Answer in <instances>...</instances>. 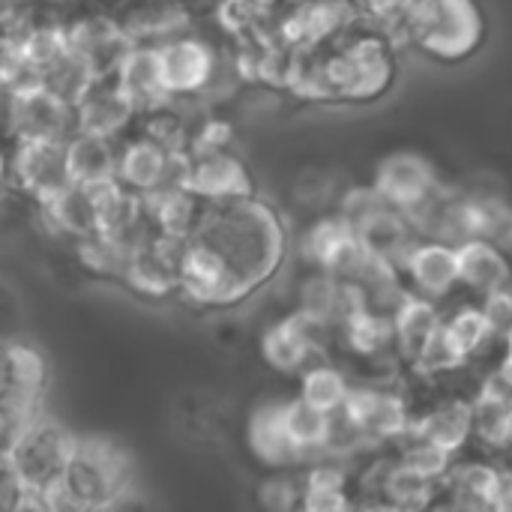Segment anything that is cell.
<instances>
[{"instance_id": "1", "label": "cell", "mask_w": 512, "mask_h": 512, "mask_svg": "<svg viewBox=\"0 0 512 512\" xmlns=\"http://www.w3.org/2000/svg\"><path fill=\"white\" fill-rule=\"evenodd\" d=\"M399 33L441 63H459L486 42V15L477 0H408Z\"/></svg>"}, {"instance_id": "2", "label": "cell", "mask_w": 512, "mask_h": 512, "mask_svg": "<svg viewBox=\"0 0 512 512\" xmlns=\"http://www.w3.org/2000/svg\"><path fill=\"white\" fill-rule=\"evenodd\" d=\"M372 186L399 213H411L417 204H423L429 195H435L441 189L438 171L432 168V162L420 153H411V150L387 156L378 165Z\"/></svg>"}, {"instance_id": "3", "label": "cell", "mask_w": 512, "mask_h": 512, "mask_svg": "<svg viewBox=\"0 0 512 512\" xmlns=\"http://www.w3.org/2000/svg\"><path fill=\"white\" fill-rule=\"evenodd\" d=\"M327 321L297 309L291 318L279 321L276 327H270L261 339V354L264 360L279 369V372H297L303 369L321 348L327 339Z\"/></svg>"}, {"instance_id": "4", "label": "cell", "mask_w": 512, "mask_h": 512, "mask_svg": "<svg viewBox=\"0 0 512 512\" xmlns=\"http://www.w3.org/2000/svg\"><path fill=\"white\" fill-rule=\"evenodd\" d=\"M402 270L408 273L411 288L423 297H432V300H441L456 285H462L459 249L441 237H429L423 243L414 240V246L408 249V255L402 261Z\"/></svg>"}, {"instance_id": "5", "label": "cell", "mask_w": 512, "mask_h": 512, "mask_svg": "<svg viewBox=\"0 0 512 512\" xmlns=\"http://www.w3.org/2000/svg\"><path fill=\"white\" fill-rule=\"evenodd\" d=\"M12 120L24 141H60V135L75 126V108L57 90L33 87L18 93Z\"/></svg>"}, {"instance_id": "6", "label": "cell", "mask_w": 512, "mask_h": 512, "mask_svg": "<svg viewBox=\"0 0 512 512\" xmlns=\"http://www.w3.org/2000/svg\"><path fill=\"white\" fill-rule=\"evenodd\" d=\"M183 186L195 198H213L222 204L252 195V180H249L246 165L222 150L201 153V159L195 165H189Z\"/></svg>"}, {"instance_id": "7", "label": "cell", "mask_w": 512, "mask_h": 512, "mask_svg": "<svg viewBox=\"0 0 512 512\" xmlns=\"http://www.w3.org/2000/svg\"><path fill=\"white\" fill-rule=\"evenodd\" d=\"M12 168L18 180L42 201H51L66 186H72L66 147H60V141H24Z\"/></svg>"}, {"instance_id": "8", "label": "cell", "mask_w": 512, "mask_h": 512, "mask_svg": "<svg viewBox=\"0 0 512 512\" xmlns=\"http://www.w3.org/2000/svg\"><path fill=\"white\" fill-rule=\"evenodd\" d=\"M213 69V51L198 39H177L159 48V72L165 93H195L210 84Z\"/></svg>"}, {"instance_id": "9", "label": "cell", "mask_w": 512, "mask_h": 512, "mask_svg": "<svg viewBox=\"0 0 512 512\" xmlns=\"http://www.w3.org/2000/svg\"><path fill=\"white\" fill-rule=\"evenodd\" d=\"M249 450L258 462L270 468H288L303 459V453L294 447L288 429H285V402H264L252 411L249 429Z\"/></svg>"}, {"instance_id": "10", "label": "cell", "mask_w": 512, "mask_h": 512, "mask_svg": "<svg viewBox=\"0 0 512 512\" xmlns=\"http://www.w3.org/2000/svg\"><path fill=\"white\" fill-rule=\"evenodd\" d=\"M135 102L126 96V90L114 81H90L84 93L75 102V126L78 132L93 135H114L132 114Z\"/></svg>"}, {"instance_id": "11", "label": "cell", "mask_w": 512, "mask_h": 512, "mask_svg": "<svg viewBox=\"0 0 512 512\" xmlns=\"http://www.w3.org/2000/svg\"><path fill=\"white\" fill-rule=\"evenodd\" d=\"M474 435V411L465 399H447L423 417H411L405 438H423L447 453H459Z\"/></svg>"}, {"instance_id": "12", "label": "cell", "mask_w": 512, "mask_h": 512, "mask_svg": "<svg viewBox=\"0 0 512 512\" xmlns=\"http://www.w3.org/2000/svg\"><path fill=\"white\" fill-rule=\"evenodd\" d=\"M456 249H459V276L465 288L486 294L492 288L512 282V261L504 249H498L495 240L468 237L456 243Z\"/></svg>"}, {"instance_id": "13", "label": "cell", "mask_w": 512, "mask_h": 512, "mask_svg": "<svg viewBox=\"0 0 512 512\" xmlns=\"http://www.w3.org/2000/svg\"><path fill=\"white\" fill-rule=\"evenodd\" d=\"M354 12L351 0H309L285 21V39L297 45H318L348 27Z\"/></svg>"}, {"instance_id": "14", "label": "cell", "mask_w": 512, "mask_h": 512, "mask_svg": "<svg viewBox=\"0 0 512 512\" xmlns=\"http://www.w3.org/2000/svg\"><path fill=\"white\" fill-rule=\"evenodd\" d=\"M441 312L432 297H423L417 291H405L399 306L393 309V333H396V348L414 360L423 345L441 330Z\"/></svg>"}, {"instance_id": "15", "label": "cell", "mask_w": 512, "mask_h": 512, "mask_svg": "<svg viewBox=\"0 0 512 512\" xmlns=\"http://www.w3.org/2000/svg\"><path fill=\"white\" fill-rule=\"evenodd\" d=\"M174 162V150L159 144L156 138H138L132 141L123 156H117V180H123L132 189L153 192L168 183Z\"/></svg>"}, {"instance_id": "16", "label": "cell", "mask_w": 512, "mask_h": 512, "mask_svg": "<svg viewBox=\"0 0 512 512\" xmlns=\"http://www.w3.org/2000/svg\"><path fill=\"white\" fill-rule=\"evenodd\" d=\"M66 165H69L72 183H93V180L117 177V156L111 153L108 135L78 132L66 144Z\"/></svg>"}, {"instance_id": "17", "label": "cell", "mask_w": 512, "mask_h": 512, "mask_svg": "<svg viewBox=\"0 0 512 512\" xmlns=\"http://www.w3.org/2000/svg\"><path fill=\"white\" fill-rule=\"evenodd\" d=\"M441 333L447 345L468 363L480 351H486L498 336L492 333V324L483 312V306H459L450 318L441 321Z\"/></svg>"}, {"instance_id": "18", "label": "cell", "mask_w": 512, "mask_h": 512, "mask_svg": "<svg viewBox=\"0 0 512 512\" xmlns=\"http://www.w3.org/2000/svg\"><path fill=\"white\" fill-rule=\"evenodd\" d=\"M285 429L294 441V447L306 456L315 450H324L336 441V420L327 411L312 408L303 399L285 402Z\"/></svg>"}, {"instance_id": "19", "label": "cell", "mask_w": 512, "mask_h": 512, "mask_svg": "<svg viewBox=\"0 0 512 512\" xmlns=\"http://www.w3.org/2000/svg\"><path fill=\"white\" fill-rule=\"evenodd\" d=\"M117 84L126 90V96L138 105L141 99H156L165 93L162 72H159V51L153 48H135L126 51L117 60Z\"/></svg>"}, {"instance_id": "20", "label": "cell", "mask_w": 512, "mask_h": 512, "mask_svg": "<svg viewBox=\"0 0 512 512\" xmlns=\"http://www.w3.org/2000/svg\"><path fill=\"white\" fill-rule=\"evenodd\" d=\"M501 474L495 465L489 462H471V465H459L450 471V489L456 495L459 507H495V495L501 486Z\"/></svg>"}, {"instance_id": "21", "label": "cell", "mask_w": 512, "mask_h": 512, "mask_svg": "<svg viewBox=\"0 0 512 512\" xmlns=\"http://www.w3.org/2000/svg\"><path fill=\"white\" fill-rule=\"evenodd\" d=\"M375 489L387 498L390 507H429L435 492H438V483L420 477L417 471H411L408 465L396 462L390 468H381V477L375 483Z\"/></svg>"}, {"instance_id": "22", "label": "cell", "mask_w": 512, "mask_h": 512, "mask_svg": "<svg viewBox=\"0 0 512 512\" xmlns=\"http://www.w3.org/2000/svg\"><path fill=\"white\" fill-rule=\"evenodd\" d=\"M126 276H129V282L141 294L159 297V294L174 288V282H177V261H171L162 252H156V246H141V249H135L129 255Z\"/></svg>"}, {"instance_id": "23", "label": "cell", "mask_w": 512, "mask_h": 512, "mask_svg": "<svg viewBox=\"0 0 512 512\" xmlns=\"http://www.w3.org/2000/svg\"><path fill=\"white\" fill-rule=\"evenodd\" d=\"M153 204H150V216L153 222L171 234V237H183L186 231H192L195 225V195L177 183V186H159L153 189Z\"/></svg>"}, {"instance_id": "24", "label": "cell", "mask_w": 512, "mask_h": 512, "mask_svg": "<svg viewBox=\"0 0 512 512\" xmlns=\"http://www.w3.org/2000/svg\"><path fill=\"white\" fill-rule=\"evenodd\" d=\"M348 378L333 369V366H312L303 372V381H300V399L309 402L312 408L318 411H327V414H336L348 396Z\"/></svg>"}, {"instance_id": "25", "label": "cell", "mask_w": 512, "mask_h": 512, "mask_svg": "<svg viewBox=\"0 0 512 512\" xmlns=\"http://www.w3.org/2000/svg\"><path fill=\"white\" fill-rule=\"evenodd\" d=\"M405 450H402V465H408L411 471H417L420 477L432 480V483H441L450 477L453 471V453L441 450L438 444L432 441H423V438H405Z\"/></svg>"}, {"instance_id": "26", "label": "cell", "mask_w": 512, "mask_h": 512, "mask_svg": "<svg viewBox=\"0 0 512 512\" xmlns=\"http://www.w3.org/2000/svg\"><path fill=\"white\" fill-rule=\"evenodd\" d=\"M339 282L342 279L327 270H318L315 276H309L300 291V309L333 324L339 312Z\"/></svg>"}, {"instance_id": "27", "label": "cell", "mask_w": 512, "mask_h": 512, "mask_svg": "<svg viewBox=\"0 0 512 512\" xmlns=\"http://www.w3.org/2000/svg\"><path fill=\"white\" fill-rule=\"evenodd\" d=\"M390 204L378 195V189L375 186H357V189H351L345 198H342V216L354 225V228H363L369 219H375L378 213H384Z\"/></svg>"}, {"instance_id": "28", "label": "cell", "mask_w": 512, "mask_h": 512, "mask_svg": "<svg viewBox=\"0 0 512 512\" xmlns=\"http://www.w3.org/2000/svg\"><path fill=\"white\" fill-rule=\"evenodd\" d=\"M6 375L9 381L24 390V393H33L39 384H42V363L33 351H24V348H15L9 351L6 357Z\"/></svg>"}, {"instance_id": "29", "label": "cell", "mask_w": 512, "mask_h": 512, "mask_svg": "<svg viewBox=\"0 0 512 512\" xmlns=\"http://www.w3.org/2000/svg\"><path fill=\"white\" fill-rule=\"evenodd\" d=\"M480 306H483V312H486V318L492 324V333L498 339H504V333L512 327V282L486 291Z\"/></svg>"}, {"instance_id": "30", "label": "cell", "mask_w": 512, "mask_h": 512, "mask_svg": "<svg viewBox=\"0 0 512 512\" xmlns=\"http://www.w3.org/2000/svg\"><path fill=\"white\" fill-rule=\"evenodd\" d=\"M300 498L303 495H300L297 483L288 480V477H273V480H267L261 486V504L270 507V510H291V507L300 504Z\"/></svg>"}, {"instance_id": "31", "label": "cell", "mask_w": 512, "mask_h": 512, "mask_svg": "<svg viewBox=\"0 0 512 512\" xmlns=\"http://www.w3.org/2000/svg\"><path fill=\"white\" fill-rule=\"evenodd\" d=\"M300 504H303L306 510H318V512L348 510V507H351V501H348L345 489H312V486H303V498H300Z\"/></svg>"}, {"instance_id": "32", "label": "cell", "mask_w": 512, "mask_h": 512, "mask_svg": "<svg viewBox=\"0 0 512 512\" xmlns=\"http://www.w3.org/2000/svg\"><path fill=\"white\" fill-rule=\"evenodd\" d=\"M498 378L512 387V327L504 333V357H501V366H498Z\"/></svg>"}, {"instance_id": "33", "label": "cell", "mask_w": 512, "mask_h": 512, "mask_svg": "<svg viewBox=\"0 0 512 512\" xmlns=\"http://www.w3.org/2000/svg\"><path fill=\"white\" fill-rule=\"evenodd\" d=\"M3 174H6V159H3V153H0V180H3Z\"/></svg>"}]
</instances>
